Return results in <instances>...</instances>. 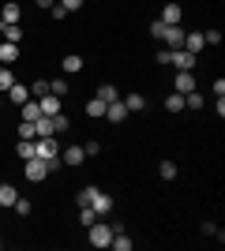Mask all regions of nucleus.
Wrapping results in <instances>:
<instances>
[{
  "label": "nucleus",
  "instance_id": "nucleus-3",
  "mask_svg": "<svg viewBox=\"0 0 225 251\" xmlns=\"http://www.w3.org/2000/svg\"><path fill=\"white\" fill-rule=\"evenodd\" d=\"M169 64L176 68V72H192L195 64H199V56L188 52V49H169Z\"/></svg>",
  "mask_w": 225,
  "mask_h": 251
},
{
  "label": "nucleus",
  "instance_id": "nucleus-28",
  "mask_svg": "<svg viewBox=\"0 0 225 251\" xmlns=\"http://www.w3.org/2000/svg\"><path fill=\"white\" fill-rule=\"evenodd\" d=\"M19 139H38V127H34V120H19Z\"/></svg>",
  "mask_w": 225,
  "mask_h": 251
},
{
  "label": "nucleus",
  "instance_id": "nucleus-24",
  "mask_svg": "<svg viewBox=\"0 0 225 251\" xmlns=\"http://www.w3.org/2000/svg\"><path fill=\"white\" fill-rule=\"evenodd\" d=\"M98 98H101V101H117V98H120V90H117V86H113V83H105V86H98Z\"/></svg>",
  "mask_w": 225,
  "mask_h": 251
},
{
  "label": "nucleus",
  "instance_id": "nucleus-7",
  "mask_svg": "<svg viewBox=\"0 0 225 251\" xmlns=\"http://www.w3.org/2000/svg\"><path fill=\"white\" fill-rule=\"evenodd\" d=\"M90 210H94L98 218H105L109 210H113V195H109V191H98V188H94V199H90Z\"/></svg>",
  "mask_w": 225,
  "mask_h": 251
},
{
  "label": "nucleus",
  "instance_id": "nucleus-36",
  "mask_svg": "<svg viewBox=\"0 0 225 251\" xmlns=\"http://www.w3.org/2000/svg\"><path fill=\"white\" fill-rule=\"evenodd\" d=\"M83 154H86V157H98V154H101V143H98V139H90V143L83 147Z\"/></svg>",
  "mask_w": 225,
  "mask_h": 251
},
{
  "label": "nucleus",
  "instance_id": "nucleus-25",
  "mask_svg": "<svg viewBox=\"0 0 225 251\" xmlns=\"http://www.w3.org/2000/svg\"><path fill=\"white\" fill-rule=\"evenodd\" d=\"M206 105V98L199 94V90H192V94H184V109H203Z\"/></svg>",
  "mask_w": 225,
  "mask_h": 251
},
{
  "label": "nucleus",
  "instance_id": "nucleus-35",
  "mask_svg": "<svg viewBox=\"0 0 225 251\" xmlns=\"http://www.w3.org/2000/svg\"><path fill=\"white\" fill-rule=\"evenodd\" d=\"M79 221H83V225H94V221H98V214H94L90 206H79Z\"/></svg>",
  "mask_w": 225,
  "mask_h": 251
},
{
  "label": "nucleus",
  "instance_id": "nucleus-11",
  "mask_svg": "<svg viewBox=\"0 0 225 251\" xmlns=\"http://www.w3.org/2000/svg\"><path fill=\"white\" fill-rule=\"evenodd\" d=\"M15 60H19V45H15V42H0V64L11 68Z\"/></svg>",
  "mask_w": 225,
  "mask_h": 251
},
{
  "label": "nucleus",
  "instance_id": "nucleus-15",
  "mask_svg": "<svg viewBox=\"0 0 225 251\" xmlns=\"http://www.w3.org/2000/svg\"><path fill=\"white\" fill-rule=\"evenodd\" d=\"M26 98H30V86H23V83H11L8 86V101L11 105H23Z\"/></svg>",
  "mask_w": 225,
  "mask_h": 251
},
{
  "label": "nucleus",
  "instance_id": "nucleus-10",
  "mask_svg": "<svg viewBox=\"0 0 225 251\" xmlns=\"http://www.w3.org/2000/svg\"><path fill=\"white\" fill-rule=\"evenodd\" d=\"M180 15H184V8L180 4H165V8H161V23H165V26H176V23H180Z\"/></svg>",
  "mask_w": 225,
  "mask_h": 251
},
{
  "label": "nucleus",
  "instance_id": "nucleus-9",
  "mask_svg": "<svg viewBox=\"0 0 225 251\" xmlns=\"http://www.w3.org/2000/svg\"><path fill=\"white\" fill-rule=\"evenodd\" d=\"M0 42H23V26L19 23H0Z\"/></svg>",
  "mask_w": 225,
  "mask_h": 251
},
{
  "label": "nucleus",
  "instance_id": "nucleus-18",
  "mask_svg": "<svg viewBox=\"0 0 225 251\" xmlns=\"http://www.w3.org/2000/svg\"><path fill=\"white\" fill-rule=\"evenodd\" d=\"M86 116H90V120H105V101H101V98H90V101H86Z\"/></svg>",
  "mask_w": 225,
  "mask_h": 251
},
{
  "label": "nucleus",
  "instance_id": "nucleus-12",
  "mask_svg": "<svg viewBox=\"0 0 225 251\" xmlns=\"http://www.w3.org/2000/svg\"><path fill=\"white\" fill-rule=\"evenodd\" d=\"M124 116H128V105L120 101V98H117V101H109V105H105V120H113V124H120Z\"/></svg>",
  "mask_w": 225,
  "mask_h": 251
},
{
  "label": "nucleus",
  "instance_id": "nucleus-33",
  "mask_svg": "<svg viewBox=\"0 0 225 251\" xmlns=\"http://www.w3.org/2000/svg\"><path fill=\"white\" fill-rule=\"evenodd\" d=\"M158 173H161V180H176V165H173V161H161Z\"/></svg>",
  "mask_w": 225,
  "mask_h": 251
},
{
  "label": "nucleus",
  "instance_id": "nucleus-32",
  "mask_svg": "<svg viewBox=\"0 0 225 251\" xmlns=\"http://www.w3.org/2000/svg\"><path fill=\"white\" fill-rule=\"evenodd\" d=\"M42 94H49V83H45V79H34L30 83V98H42Z\"/></svg>",
  "mask_w": 225,
  "mask_h": 251
},
{
  "label": "nucleus",
  "instance_id": "nucleus-31",
  "mask_svg": "<svg viewBox=\"0 0 225 251\" xmlns=\"http://www.w3.org/2000/svg\"><path fill=\"white\" fill-rule=\"evenodd\" d=\"M90 199H94V188H79V195H75V206H90Z\"/></svg>",
  "mask_w": 225,
  "mask_h": 251
},
{
  "label": "nucleus",
  "instance_id": "nucleus-2",
  "mask_svg": "<svg viewBox=\"0 0 225 251\" xmlns=\"http://www.w3.org/2000/svg\"><path fill=\"white\" fill-rule=\"evenodd\" d=\"M90 229V244L94 248H109V240H113V232L120 229V225H105V221H94V225H86Z\"/></svg>",
  "mask_w": 225,
  "mask_h": 251
},
{
  "label": "nucleus",
  "instance_id": "nucleus-30",
  "mask_svg": "<svg viewBox=\"0 0 225 251\" xmlns=\"http://www.w3.org/2000/svg\"><path fill=\"white\" fill-rule=\"evenodd\" d=\"M11 83H15V75H11V68H4V64H0V94H4V90H8Z\"/></svg>",
  "mask_w": 225,
  "mask_h": 251
},
{
  "label": "nucleus",
  "instance_id": "nucleus-38",
  "mask_svg": "<svg viewBox=\"0 0 225 251\" xmlns=\"http://www.w3.org/2000/svg\"><path fill=\"white\" fill-rule=\"evenodd\" d=\"M150 34H154V38L161 42V34H165V23H161V19H154V23H150Z\"/></svg>",
  "mask_w": 225,
  "mask_h": 251
},
{
  "label": "nucleus",
  "instance_id": "nucleus-21",
  "mask_svg": "<svg viewBox=\"0 0 225 251\" xmlns=\"http://www.w3.org/2000/svg\"><path fill=\"white\" fill-rule=\"evenodd\" d=\"M19 19H23V8L8 0V4H4V11H0V23H19Z\"/></svg>",
  "mask_w": 225,
  "mask_h": 251
},
{
  "label": "nucleus",
  "instance_id": "nucleus-13",
  "mask_svg": "<svg viewBox=\"0 0 225 251\" xmlns=\"http://www.w3.org/2000/svg\"><path fill=\"white\" fill-rule=\"evenodd\" d=\"M60 161H64L68 169H75V165H83V161H86V154H83V147H68L64 154H60Z\"/></svg>",
  "mask_w": 225,
  "mask_h": 251
},
{
  "label": "nucleus",
  "instance_id": "nucleus-39",
  "mask_svg": "<svg viewBox=\"0 0 225 251\" xmlns=\"http://www.w3.org/2000/svg\"><path fill=\"white\" fill-rule=\"evenodd\" d=\"M203 42H206V45H218V42H222V30H206Z\"/></svg>",
  "mask_w": 225,
  "mask_h": 251
},
{
  "label": "nucleus",
  "instance_id": "nucleus-4",
  "mask_svg": "<svg viewBox=\"0 0 225 251\" xmlns=\"http://www.w3.org/2000/svg\"><path fill=\"white\" fill-rule=\"evenodd\" d=\"M34 150H38V157H45V161H56V157H60V143H56V135L34 139Z\"/></svg>",
  "mask_w": 225,
  "mask_h": 251
},
{
  "label": "nucleus",
  "instance_id": "nucleus-14",
  "mask_svg": "<svg viewBox=\"0 0 225 251\" xmlns=\"http://www.w3.org/2000/svg\"><path fill=\"white\" fill-rule=\"evenodd\" d=\"M203 34H199V30H188V34H184V49H188V52H195V56H199V52H203Z\"/></svg>",
  "mask_w": 225,
  "mask_h": 251
},
{
  "label": "nucleus",
  "instance_id": "nucleus-17",
  "mask_svg": "<svg viewBox=\"0 0 225 251\" xmlns=\"http://www.w3.org/2000/svg\"><path fill=\"white\" fill-rule=\"evenodd\" d=\"M120 101L128 105V113H143V109H147V98H143V94H135V90H131V94H124Z\"/></svg>",
  "mask_w": 225,
  "mask_h": 251
},
{
  "label": "nucleus",
  "instance_id": "nucleus-19",
  "mask_svg": "<svg viewBox=\"0 0 225 251\" xmlns=\"http://www.w3.org/2000/svg\"><path fill=\"white\" fill-rule=\"evenodd\" d=\"M15 199H19V191L11 188V184H0V206L11 210V206H15Z\"/></svg>",
  "mask_w": 225,
  "mask_h": 251
},
{
  "label": "nucleus",
  "instance_id": "nucleus-37",
  "mask_svg": "<svg viewBox=\"0 0 225 251\" xmlns=\"http://www.w3.org/2000/svg\"><path fill=\"white\" fill-rule=\"evenodd\" d=\"M56 4H60V8H64V11H79V8H83V4H86V0H56Z\"/></svg>",
  "mask_w": 225,
  "mask_h": 251
},
{
  "label": "nucleus",
  "instance_id": "nucleus-41",
  "mask_svg": "<svg viewBox=\"0 0 225 251\" xmlns=\"http://www.w3.org/2000/svg\"><path fill=\"white\" fill-rule=\"evenodd\" d=\"M0 109H4V94H0Z\"/></svg>",
  "mask_w": 225,
  "mask_h": 251
},
{
  "label": "nucleus",
  "instance_id": "nucleus-22",
  "mask_svg": "<svg viewBox=\"0 0 225 251\" xmlns=\"http://www.w3.org/2000/svg\"><path fill=\"white\" fill-rule=\"evenodd\" d=\"M15 154H19L23 161H26V157H38V150H34V139H19V143H15Z\"/></svg>",
  "mask_w": 225,
  "mask_h": 251
},
{
  "label": "nucleus",
  "instance_id": "nucleus-34",
  "mask_svg": "<svg viewBox=\"0 0 225 251\" xmlns=\"http://www.w3.org/2000/svg\"><path fill=\"white\" fill-rule=\"evenodd\" d=\"M11 210H15V214H19V218H26V214H30V199H23V195H19V199H15V206H11Z\"/></svg>",
  "mask_w": 225,
  "mask_h": 251
},
{
  "label": "nucleus",
  "instance_id": "nucleus-5",
  "mask_svg": "<svg viewBox=\"0 0 225 251\" xmlns=\"http://www.w3.org/2000/svg\"><path fill=\"white\" fill-rule=\"evenodd\" d=\"M184 26L180 23H176V26H165V34H161V45H165V49H184Z\"/></svg>",
  "mask_w": 225,
  "mask_h": 251
},
{
  "label": "nucleus",
  "instance_id": "nucleus-23",
  "mask_svg": "<svg viewBox=\"0 0 225 251\" xmlns=\"http://www.w3.org/2000/svg\"><path fill=\"white\" fill-rule=\"evenodd\" d=\"M19 109H23V120H38V116H42V109H38V101H34V98H26Z\"/></svg>",
  "mask_w": 225,
  "mask_h": 251
},
{
  "label": "nucleus",
  "instance_id": "nucleus-8",
  "mask_svg": "<svg viewBox=\"0 0 225 251\" xmlns=\"http://www.w3.org/2000/svg\"><path fill=\"white\" fill-rule=\"evenodd\" d=\"M173 90H176V94H192V90H195V75H192V72H176Z\"/></svg>",
  "mask_w": 225,
  "mask_h": 251
},
{
  "label": "nucleus",
  "instance_id": "nucleus-20",
  "mask_svg": "<svg viewBox=\"0 0 225 251\" xmlns=\"http://www.w3.org/2000/svg\"><path fill=\"white\" fill-rule=\"evenodd\" d=\"M49 124H53V135H64L68 127H72V120H68V113H64V109H60V113H56V116H49Z\"/></svg>",
  "mask_w": 225,
  "mask_h": 251
},
{
  "label": "nucleus",
  "instance_id": "nucleus-40",
  "mask_svg": "<svg viewBox=\"0 0 225 251\" xmlns=\"http://www.w3.org/2000/svg\"><path fill=\"white\" fill-rule=\"evenodd\" d=\"M34 4H38V8H45V11H49V8H53V4H56V0H34Z\"/></svg>",
  "mask_w": 225,
  "mask_h": 251
},
{
  "label": "nucleus",
  "instance_id": "nucleus-26",
  "mask_svg": "<svg viewBox=\"0 0 225 251\" xmlns=\"http://www.w3.org/2000/svg\"><path fill=\"white\" fill-rule=\"evenodd\" d=\"M165 113H184V94H169L165 98Z\"/></svg>",
  "mask_w": 225,
  "mask_h": 251
},
{
  "label": "nucleus",
  "instance_id": "nucleus-42",
  "mask_svg": "<svg viewBox=\"0 0 225 251\" xmlns=\"http://www.w3.org/2000/svg\"><path fill=\"white\" fill-rule=\"evenodd\" d=\"M0 248H4V236H0Z\"/></svg>",
  "mask_w": 225,
  "mask_h": 251
},
{
  "label": "nucleus",
  "instance_id": "nucleus-6",
  "mask_svg": "<svg viewBox=\"0 0 225 251\" xmlns=\"http://www.w3.org/2000/svg\"><path fill=\"white\" fill-rule=\"evenodd\" d=\"M34 101H38L42 116H56L60 109H64V98H56V94H42V98H34Z\"/></svg>",
  "mask_w": 225,
  "mask_h": 251
},
{
  "label": "nucleus",
  "instance_id": "nucleus-29",
  "mask_svg": "<svg viewBox=\"0 0 225 251\" xmlns=\"http://www.w3.org/2000/svg\"><path fill=\"white\" fill-rule=\"evenodd\" d=\"M49 94H56V98H68V79H53V83H49Z\"/></svg>",
  "mask_w": 225,
  "mask_h": 251
},
{
  "label": "nucleus",
  "instance_id": "nucleus-1",
  "mask_svg": "<svg viewBox=\"0 0 225 251\" xmlns=\"http://www.w3.org/2000/svg\"><path fill=\"white\" fill-rule=\"evenodd\" d=\"M23 173H26V180H30V184H42L53 169H49V161H45V157H26V161H23Z\"/></svg>",
  "mask_w": 225,
  "mask_h": 251
},
{
  "label": "nucleus",
  "instance_id": "nucleus-16",
  "mask_svg": "<svg viewBox=\"0 0 225 251\" xmlns=\"http://www.w3.org/2000/svg\"><path fill=\"white\" fill-rule=\"evenodd\" d=\"M60 68H64V75H79V72H83V56H75V52H68L64 60H60Z\"/></svg>",
  "mask_w": 225,
  "mask_h": 251
},
{
  "label": "nucleus",
  "instance_id": "nucleus-27",
  "mask_svg": "<svg viewBox=\"0 0 225 251\" xmlns=\"http://www.w3.org/2000/svg\"><path fill=\"white\" fill-rule=\"evenodd\" d=\"M109 248H117V251H131V240L117 229V232H113V240H109Z\"/></svg>",
  "mask_w": 225,
  "mask_h": 251
}]
</instances>
